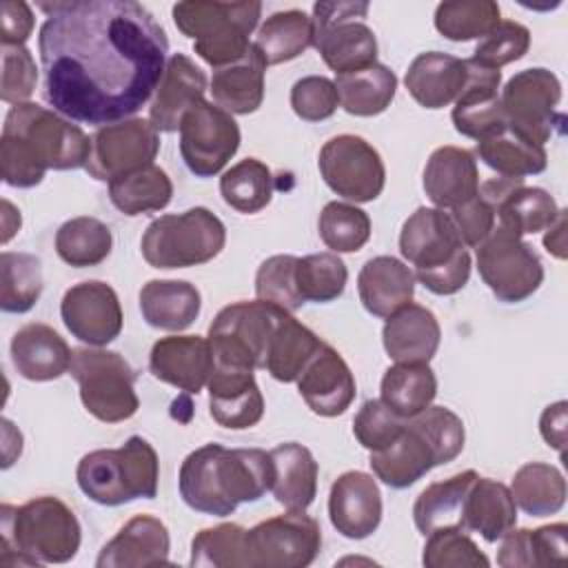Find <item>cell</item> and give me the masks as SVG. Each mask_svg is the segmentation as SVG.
I'll use <instances>...</instances> for the list:
<instances>
[{"instance_id": "cell-1", "label": "cell", "mask_w": 568, "mask_h": 568, "mask_svg": "<svg viewBox=\"0 0 568 568\" xmlns=\"http://www.w3.org/2000/svg\"><path fill=\"white\" fill-rule=\"evenodd\" d=\"M42 98L71 122L113 124L133 118L155 93L169 38L135 0L40 2Z\"/></svg>"}, {"instance_id": "cell-2", "label": "cell", "mask_w": 568, "mask_h": 568, "mask_svg": "<svg viewBox=\"0 0 568 568\" xmlns=\"http://www.w3.org/2000/svg\"><path fill=\"white\" fill-rule=\"evenodd\" d=\"M91 138L69 118L36 102L13 104L0 135V175L16 189L40 184L49 169H84Z\"/></svg>"}, {"instance_id": "cell-3", "label": "cell", "mask_w": 568, "mask_h": 568, "mask_svg": "<svg viewBox=\"0 0 568 568\" xmlns=\"http://www.w3.org/2000/svg\"><path fill=\"white\" fill-rule=\"evenodd\" d=\"M271 453L262 448H224L215 442L189 453L178 475L184 504L213 517H226L240 504L257 501L271 490Z\"/></svg>"}, {"instance_id": "cell-4", "label": "cell", "mask_w": 568, "mask_h": 568, "mask_svg": "<svg viewBox=\"0 0 568 568\" xmlns=\"http://www.w3.org/2000/svg\"><path fill=\"white\" fill-rule=\"evenodd\" d=\"M80 541V521L58 497L42 495L22 506H0L2 566L67 564L78 555Z\"/></svg>"}, {"instance_id": "cell-5", "label": "cell", "mask_w": 568, "mask_h": 568, "mask_svg": "<svg viewBox=\"0 0 568 568\" xmlns=\"http://www.w3.org/2000/svg\"><path fill=\"white\" fill-rule=\"evenodd\" d=\"M466 442L464 422L446 406H428L406 419L399 437L382 450H373V475L390 488H408L435 466L450 464Z\"/></svg>"}, {"instance_id": "cell-6", "label": "cell", "mask_w": 568, "mask_h": 568, "mask_svg": "<svg viewBox=\"0 0 568 568\" xmlns=\"http://www.w3.org/2000/svg\"><path fill=\"white\" fill-rule=\"evenodd\" d=\"M160 459L140 435H131L120 448L87 453L75 468L80 490L100 506H122L158 495Z\"/></svg>"}, {"instance_id": "cell-7", "label": "cell", "mask_w": 568, "mask_h": 568, "mask_svg": "<svg viewBox=\"0 0 568 568\" xmlns=\"http://www.w3.org/2000/svg\"><path fill=\"white\" fill-rule=\"evenodd\" d=\"M175 27L193 40V51L213 69L226 67L244 58L251 49V33L262 16L255 0L217 2L184 0L171 9Z\"/></svg>"}, {"instance_id": "cell-8", "label": "cell", "mask_w": 568, "mask_h": 568, "mask_svg": "<svg viewBox=\"0 0 568 568\" xmlns=\"http://www.w3.org/2000/svg\"><path fill=\"white\" fill-rule=\"evenodd\" d=\"M226 244L222 220L206 206L166 213L142 233V257L153 268H189L211 262Z\"/></svg>"}, {"instance_id": "cell-9", "label": "cell", "mask_w": 568, "mask_h": 568, "mask_svg": "<svg viewBox=\"0 0 568 568\" xmlns=\"http://www.w3.org/2000/svg\"><path fill=\"white\" fill-rule=\"evenodd\" d=\"M69 373L80 386L82 406L95 419L118 424L138 413V373L120 353L102 346L73 348Z\"/></svg>"}, {"instance_id": "cell-10", "label": "cell", "mask_w": 568, "mask_h": 568, "mask_svg": "<svg viewBox=\"0 0 568 568\" xmlns=\"http://www.w3.org/2000/svg\"><path fill=\"white\" fill-rule=\"evenodd\" d=\"M284 308L264 302H235L224 306L209 326L213 366L264 368L273 328Z\"/></svg>"}, {"instance_id": "cell-11", "label": "cell", "mask_w": 568, "mask_h": 568, "mask_svg": "<svg viewBox=\"0 0 568 568\" xmlns=\"http://www.w3.org/2000/svg\"><path fill=\"white\" fill-rule=\"evenodd\" d=\"M368 2L331 0L313 4V47L335 75L377 62L375 31L364 22Z\"/></svg>"}, {"instance_id": "cell-12", "label": "cell", "mask_w": 568, "mask_h": 568, "mask_svg": "<svg viewBox=\"0 0 568 568\" xmlns=\"http://www.w3.org/2000/svg\"><path fill=\"white\" fill-rule=\"evenodd\" d=\"M508 129L521 138L544 146L557 131L564 129V113H559L561 82L544 67L517 71L499 91Z\"/></svg>"}, {"instance_id": "cell-13", "label": "cell", "mask_w": 568, "mask_h": 568, "mask_svg": "<svg viewBox=\"0 0 568 568\" xmlns=\"http://www.w3.org/2000/svg\"><path fill=\"white\" fill-rule=\"evenodd\" d=\"M475 248L479 277L499 302H524L541 286L544 264L532 246L519 235L495 226Z\"/></svg>"}, {"instance_id": "cell-14", "label": "cell", "mask_w": 568, "mask_h": 568, "mask_svg": "<svg viewBox=\"0 0 568 568\" xmlns=\"http://www.w3.org/2000/svg\"><path fill=\"white\" fill-rule=\"evenodd\" d=\"M317 166L326 186L355 204L377 200L386 184L384 160L362 135L342 133L326 140L320 149Z\"/></svg>"}, {"instance_id": "cell-15", "label": "cell", "mask_w": 568, "mask_h": 568, "mask_svg": "<svg viewBox=\"0 0 568 568\" xmlns=\"http://www.w3.org/2000/svg\"><path fill=\"white\" fill-rule=\"evenodd\" d=\"M178 131L182 160L197 178L217 175L237 153L242 140L235 118L209 100L191 106Z\"/></svg>"}, {"instance_id": "cell-16", "label": "cell", "mask_w": 568, "mask_h": 568, "mask_svg": "<svg viewBox=\"0 0 568 568\" xmlns=\"http://www.w3.org/2000/svg\"><path fill=\"white\" fill-rule=\"evenodd\" d=\"M248 568H304L322 548L320 524L304 510H288L255 524L248 532Z\"/></svg>"}, {"instance_id": "cell-17", "label": "cell", "mask_w": 568, "mask_h": 568, "mask_svg": "<svg viewBox=\"0 0 568 568\" xmlns=\"http://www.w3.org/2000/svg\"><path fill=\"white\" fill-rule=\"evenodd\" d=\"M160 135L144 118H126L100 126L91 135V153L84 171L98 182H113L142 166L153 164Z\"/></svg>"}, {"instance_id": "cell-18", "label": "cell", "mask_w": 568, "mask_h": 568, "mask_svg": "<svg viewBox=\"0 0 568 568\" xmlns=\"http://www.w3.org/2000/svg\"><path fill=\"white\" fill-rule=\"evenodd\" d=\"M60 317L67 331L87 346L111 344L124 324L120 297L102 280H87L67 288L60 302Z\"/></svg>"}, {"instance_id": "cell-19", "label": "cell", "mask_w": 568, "mask_h": 568, "mask_svg": "<svg viewBox=\"0 0 568 568\" xmlns=\"http://www.w3.org/2000/svg\"><path fill=\"white\" fill-rule=\"evenodd\" d=\"M468 78L453 102V124L455 131L481 142L508 126L506 113L499 100V87H501V71L486 69L470 58L466 60Z\"/></svg>"}, {"instance_id": "cell-20", "label": "cell", "mask_w": 568, "mask_h": 568, "mask_svg": "<svg viewBox=\"0 0 568 568\" xmlns=\"http://www.w3.org/2000/svg\"><path fill=\"white\" fill-rule=\"evenodd\" d=\"M382 493L373 475L362 470L342 473L328 493V519L346 539H366L382 524Z\"/></svg>"}, {"instance_id": "cell-21", "label": "cell", "mask_w": 568, "mask_h": 568, "mask_svg": "<svg viewBox=\"0 0 568 568\" xmlns=\"http://www.w3.org/2000/svg\"><path fill=\"white\" fill-rule=\"evenodd\" d=\"M297 390L315 415L337 417L353 404L357 386L346 359L324 342L300 373Z\"/></svg>"}, {"instance_id": "cell-22", "label": "cell", "mask_w": 568, "mask_h": 568, "mask_svg": "<svg viewBox=\"0 0 568 568\" xmlns=\"http://www.w3.org/2000/svg\"><path fill=\"white\" fill-rule=\"evenodd\" d=\"M464 246L448 211L419 206L406 217L399 233L402 257L417 268H435L453 260Z\"/></svg>"}, {"instance_id": "cell-23", "label": "cell", "mask_w": 568, "mask_h": 568, "mask_svg": "<svg viewBox=\"0 0 568 568\" xmlns=\"http://www.w3.org/2000/svg\"><path fill=\"white\" fill-rule=\"evenodd\" d=\"M149 371L155 379L197 395L213 371L209 339L200 335L160 337L149 353Z\"/></svg>"}, {"instance_id": "cell-24", "label": "cell", "mask_w": 568, "mask_h": 568, "mask_svg": "<svg viewBox=\"0 0 568 568\" xmlns=\"http://www.w3.org/2000/svg\"><path fill=\"white\" fill-rule=\"evenodd\" d=\"M206 89L209 80L204 71L189 55L173 53L151 100L149 122L158 133L178 131L184 113L204 100Z\"/></svg>"}, {"instance_id": "cell-25", "label": "cell", "mask_w": 568, "mask_h": 568, "mask_svg": "<svg viewBox=\"0 0 568 568\" xmlns=\"http://www.w3.org/2000/svg\"><path fill=\"white\" fill-rule=\"evenodd\" d=\"M211 417L231 430L255 426L264 417V395L253 371L233 366H213L209 377Z\"/></svg>"}, {"instance_id": "cell-26", "label": "cell", "mask_w": 568, "mask_h": 568, "mask_svg": "<svg viewBox=\"0 0 568 568\" xmlns=\"http://www.w3.org/2000/svg\"><path fill=\"white\" fill-rule=\"evenodd\" d=\"M171 537L164 521L153 515L131 517L95 559L98 568H146L169 564Z\"/></svg>"}, {"instance_id": "cell-27", "label": "cell", "mask_w": 568, "mask_h": 568, "mask_svg": "<svg viewBox=\"0 0 568 568\" xmlns=\"http://www.w3.org/2000/svg\"><path fill=\"white\" fill-rule=\"evenodd\" d=\"M422 184L426 197L435 204V209L450 211L477 195V160L468 149L453 144L439 146L426 160Z\"/></svg>"}, {"instance_id": "cell-28", "label": "cell", "mask_w": 568, "mask_h": 568, "mask_svg": "<svg viewBox=\"0 0 568 568\" xmlns=\"http://www.w3.org/2000/svg\"><path fill=\"white\" fill-rule=\"evenodd\" d=\"M73 348L67 339L42 322L24 324L11 339V362L20 377L29 382H51L69 373Z\"/></svg>"}, {"instance_id": "cell-29", "label": "cell", "mask_w": 568, "mask_h": 568, "mask_svg": "<svg viewBox=\"0 0 568 568\" xmlns=\"http://www.w3.org/2000/svg\"><path fill=\"white\" fill-rule=\"evenodd\" d=\"M357 293L362 306L371 315L388 320L413 302L415 273L393 255H375L359 268Z\"/></svg>"}, {"instance_id": "cell-30", "label": "cell", "mask_w": 568, "mask_h": 568, "mask_svg": "<svg viewBox=\"0 0 568 568\" xmlns=\"http://www.w3.org/2000/svg\"><path fill=\"white\" fill-rule=\"evenodd\" d=\"M468 78L466 60L442 51L419 53L404 75L406 91L424 109H444L457 100Z\"/></svg>"}, {"instance_id": "cell-31", "label": "cell", "mask_w": 568, "mask_h": 568, "mask_svg": "<svg viewBox=\"0 0 568 568\" xmlns=\"http://www.w3.org/2000/svg\"><path fill=\"white\" fill-rule=\"evenodd\" d=\"M442 342L435 313L422 304H408L390 315L382 328V344L393 362L428 364Z\"/></svg>"}, {"instance_id": "cell-32", "label": "cell", "mask_w": 568, "mask_h": 568, "mask_svg": "<svg viewBox=\"0 0 568 568\" xmlns=\"http://www.w3.org/2000/svg\"><path fill=\"white\" fill-rule=\"evenodd\" d=\"M202 308V295L186 280H149L140 288L142 320L160 331L189 328Z\"/></svg>"}, {"instance_id": "cell-33", "label": "cell", "mask_w": 568, "mask_h": 568, "mask_svg": "<svg viewBox=\"0 0 568 568\" xmlns=\"http://www.w3.org/2000/svg\"><path fill=\"white\" fill-rule=\"evenodd\" d=\"M273 459L271 493L286 510H306L317 495L320 466L313 453L297 444L284 442L268 450Z\"/></svg>"}, {"instance_id": "cell-34", "label": "cell", "mask_w": 568, "mask_h": 568, "mask_svg": "<svg viewBox=\"0 0 568 568\" xmlns=\"http://www.w3.org/2000/svg\"><path fill=\"white\" fill-rule=\"evenodd\" d=\"M266 64L260 53L248 49L244 58L213 71L209 91L213 102L231 115H248L262 106Z\"/></svg>"}, {"instance_id": "cell-35", "label": "cell", "mask_w": 568, "mask_h": 568, "mask_svg": "<svg viewBox=\"0 0 568 568\" xmlns=\"http://www.w3.org/2000/svg\"><path fill=\"white\" fill-rule=\"evenodd\" d=\"M517 524V504L510 488L490 477H477L468 490L462 528L479 532L484 541H499Z\"/></svg>"}, {"instance_id": "cell-36", "label": "cell", "mask_w": 568, "mask_h": 568, "mask_svg": "<svg viewBox=\"0 0 568 568\" xmlns=\"http://www.w3.org/2000/svg\"><path fill=\"white\" fill-rule=\"evenodd\" d=\"M568 526L564 521L539 528H510L499 544L497 564L501 568H535L561 564L568 557Z\"/></svg>"}, {"instance_id": "cell-37", "label": "cell", "mask_w": 568, "mask_h": 568, "mask_svg": "<svg viewBox=\"0 0 568 568\" xmlns=\"http://www.w3.org/2000/svg\"><path fill=\"white\" fill-rule=\"evenodd\" d=\"M322 344L324 339H320L308 326L297 322L293 313L282 311L268 342L264 371L277 382H297L300 373Z\"/></svg>"}, {"instance_id": "cell-38", "label": "cell", "mask_w": 568, "mask_h": 568, "mask_svg": "<svg viewBox=\"0 0 568 568\" xmlns=\"http://www.w3.org/2000/svg\"><path fill=\"white\" fill-rule=\"evenodd\" d=\"M333 82L337 89L339 106L357 118H373L384 113L397 91V75L382 62L342 73Z\"/></svg>"}, {"instance_id": "cell-39", "label": "cell", "mask_w": 568, "mask_h": 568, "mask_svg": "<svg viewBox=\"0 0 568 568\" xmlns=\"http://www.w3.org/2000/svg\"><path fill=\"white\" fill-rule=\"evenodd\" d=\"M477 477L479 475L475 470H464L448 479L428 484L413 504V521L417 530L426 537L437 528H446V526L462 528L464 504Z\"/></svg>"}, {"instance_id": "cell-40", "label": "cell", "mask_w": 568, "mask_h": 568, "mask_svg": "<svg viewBox=\"0 0 568 568\" xmlns=\"http://www.w3.org/2000/svg\"><path fill=\"white\" fill-rule=\"evenodd\" d=\"M313 47V20L302 9L271 13L257 29L253 49L266 67L291 62Z\"/></svg>"}, {"instance_id": "cell-41", "label": "cell", "mask_w": 568, "mask_h": 568, "mask_svg": "<svg viewBox=\"0 0 568 568\" xmlns=\"http://www.w3.org/2000/svg\"><path fill=\"white\" fill-rule=\"evenodd\" d=\"M437 395V377L428 364L395 362L386 368L379 399L399 417L410 419L426 410Z\"/></svg>"}, {"instance_id": "cell-42", "label": "cell", "mask_w": 568, "mask_h": 568, "mask_svg": "<svg viewBox=\"0 0 568 568\" xmlns=\"http://www.w3.org/2000/svg\"><path fill=\"white\" fill-rule=\"evenodd\" d=\"M510 495L526 515L548 517L566 504L564 473L546 462H528L517 468L510 481Z\"/></svg>"}, {"instance_id": "cell-43", "label": "cell", "mask_w": 568, "mask_h": 568, "mask_svg": "<svg viewBox=\"0 0 568 568\" xmlns=\"http://www.w3.org/2000/svg\"><path fill=\"white\" fill-rule=\"evenodd\" d=\"M171 197L173 182L169 173L158 164L142 166L129 175L109 182L111 204L129 217L162 211L164 206H169Z\"/></svg>"}, {"instance_id": "cell-44", "label": "cell", "mask_w": 568, "mask_h": 568, "mask_svg": "<svg viewBox=\"0 0 568 568\" xmlns=\"http://www.w3.org/2000/svg\"><path fill=\"white\" fill-rule=\"evenodd\" d=\"M479 160L504 178H526L546 171L548 153L544 146L521 138L508 126L477 142Z\"/></svg>"}, {"instance_id": "cell-45", "label": "cell", "mask_w": 568, "mask_h": 568, "mask_svg": "<svg viewBox=\"0 0 568 568\" xmlns=\"http://www.w3.org/2000/svg\"><path fill=\"white\" fill-rule=\"evenodd\" d=\"M111 229L91 215L71 217L55 231V253L73 268L98 266L111 255Z\"/></svg>"}, {"instance_id": "cell-46", "label": "cell", "mask_w": 568, "mask_h": 568, "mask_svg": "<svg viewBox=\"0 0 568 568\" xmlns=\"http://www.w3.org/2000/svg\"><path fill=\"white\" fill-rule=\"evenodd\" d=\"M559 211L546 189L521 184L495 209V217L499 220L497 226L524 237L546 231L557 220Z\"/></svg>"}, {"instance_id": "cell-47", "label": "cell", "mask_w": 568, "mask_h": 568, "mask_svg": "<svg viewBox=\"0 0 568 568\" xmlns=\"http://www.w3.org/2000/svg\"><path fill=\"white\" fill-rule=\"evenodd\" d=\"M42 262L31 253L2 251L0 255V308L27 313L42 295Z\"/></svg>"}, {"instance_id": "cell-48", "label": "cell", "mask_w": 568, "mask_h": 568, "mask_svg": "<svg viewBox=\"0 0 568 568\" xmlns=\"http://www.w3.org/2000/svg\"><path fill=\"white\" fill-rule=\"evenodd\" d=\"M220 193L222 200L237 213H257L273 197L271 169L257 158L240 160L222 173Z\"/></svg>"}, {"instance_id": "cell-49", "label": "cell", "mask_w": 568, "mask_h": 568, "mask_svg": "<svg viewBox=\"0 0 568 568\" xmlns=\"http://www.w3.org/2000/svg\"><path fill=\"white\" fill-rule=\"evenodd\" d=\"M240 524H217L202 528L191 539L193 568H248V539Z\"/></svg>"}, {"instance_id": "cell-50", "label": "cell", "mask_w": 568, "mask_h": 568, "mask_svg": "<svg viewBox=\"0 0 568 568\" xmlns=\"http://www.w3.org/2000/svg\"><path fill=\"white\" fill-rule=\"evenodd\" d=\"M501 20V9L493 0H450L435 9V29L450 42L481 40Z\"/></svg>"}, {"instance_id": "cell-51", "label": "cell", "mask_w": 568, "mask_h": 568, "mask_svg": "<svg viewBox=\"0 0 568 568\" xmlns=\"http://www.w3.org/2000/svg\"><path fill=\"white\" fill-rule=\"evenodd\" d=\"M371 217L348 202H328L317 220V231L333 253H357L371 240Z\"/></svg>"}, {"instance_id": "cell-52", "label": "cell", "mask_w": 568, "mask_h": 568, "mask_svg": "<svg viewBox=\"0 0 568 568\" xmlns=\"http://www.w3.org/2000/svg\"><path fill=\"white\" fill-rule=\"evenodd\" d=\"M348 282V268L333 251L297 260V288L304 302L326 304L337 300Z\"/></svg>"}, {"instance_id": "cell-53", "label": "cell", "mask_w": 568, "mask_h": 568, "mask_svg": "<svg viewBox=\"0 0 568 568\" xmlns=\"http://www.w3.org/2000/svg\"><path fill=\"white\" fill-rule=\"evenodd\" d=\"M422 564L426 568H488V557L459 526L437 528L426 535Z\"/></svg>"}, {"instance_id": "cell-54", "label": "cell", "mask_w": 568, "mask_h": 568, "mask_svg": "<svg viewBox=\"0 0 568 568\" xmlns=\"http://www.w3.org/2000/svg\"><path fill=\"white\" fill-rule=\"evenodd\" d=\"M297 260L295 255H271L255 273V295L257 300L271 302L288 313L306 304L297 288Z\"/></svg>"}, {"instance_id": "cell-55", "label": "cell", "mask_w": 568, "mask_h": 568, "mask_svg": "<svg viewBox=\"0 0 568 568\" xmlns=\"http://www.w3.org/2000/svg\"><path fill=\"white\" fill-rule=\"evenodd\" d=\"M530 49V31L521 22L499 20L473 51V62L499 71L501 67L521 60Z\"/></svg>"}, {"instance_id": "cell-56", "label": "cell", "mask_w": 568, "mask_h": 568, "mask_svg": "<svg viewBox=\"0 0 568 568\" xmlns=\"http://www.w3.org/2000/svg\"><path fill=\"white\" fill-rule=\"evenodd\" d=\"M404 426L406 419L393 413L382 399H368L359 406L353 419V435L368 453H373L393 444Z\"/></svg>"}, {"instance_id": "cell-57", "label": "cell", "mask_w": 568, "mask_h": 568, "mask_svg": "<svg viewBox=\"0 0 568 568\" xmlns=\"http://www.w3.org/2000/svg\"><path fill=\"white\" fill-rule=\"evenodd\" d=\"M38 84V69L24 44H2V82L0 98L7 104L29 102Z\"/></svg>"}, {"instance_id": "cell-58", "label": "cell", "mask_w": 568, "mask_h": 568, "mask_svg": "<svg viewBox=\"0 0 568 568\" xmlns=\"http://www.w3.org/2000/svg\"><path fill=\"white\" fill-rule=\"evenodd\" d=\"M339 106L335 82L324 75H304L291 87V109L306 122L328 120Z\"/></svg>"}, {"instance_id": "cell-59", "label": "cell", "mask_w": 568, "mask_h": 568, "mask_svg": "<svg viewBox=\"0 0 568 568\" xmlns=\"http://www.w3.org/2000/svg\"><path fill=\"white\" fill-rule=\"evenodd\" d=\"M448 215H450L464 246H473V248L479 246L490 235V231L495 229V220H497L493 206L479 195V191L468 202L450 209Z\"/></svg>"}, {"instance_id": "cell-60", "label": "cell", "mask_w": 568, "mask_h": 568, "mask_svg": "<svg viewBox=\"0 0 568 568\" xmlns=\"http://www.w3.org/2000/svg\"><path fill=\"white\" fill-rule=\"evenodd\" d=\"M470 268H473L470 253H468V248H462L453 260H448L442 266L417 268L415 280L419 284H424V288L435 295H455L457 291H462L468 284Z\"/></svg>"}, {"instance_id": "cell-61", "label": "cell", "mask_w": 568, "mask_h": 568, "mask_svg": "<svg viewBox=\"0 0 568 568\" xmlns=\"http://www.w3.org/2000/svg\"><path fill=\"white\" fill-rule=\"evenodd\" d=\"M33 31V11L22 0L2 2V44H24Z\"/></svg>"}, {"instance_id": "cell-62", "label": "cell", "mask_w": 568, "mask_h": 568, "mask_svg": "<svg viewBox=\"0 0 568 568\" xmlns=\"http://www.w3.org/2000/svg\"><path fill=\"white\" fill-rule=\"evenodd\" d=\"M566 408L568 404L564 399L550 404L544 408L539 417V433L548 446H552L561 457L566 448Z\"/></svg>"}, {"instance_id": "cell-63", "label": "cell", "mask_w": 568, "mask_h": 568, "mask_svg": "<svg viewBox=\"0 0 568 568\" xmlns=\"http://www.w3.org/2000/svg\"><path fill=\"white\" fill-rule=\"evenodd\" d=\"M544 246L557 260H566V211L561 209L557 220L546 229Z\"/></svg>"}, {"instance_id": "cell-64", "label": "cell", "mask_w": 568, "mask_h": 568, "mask_svg": "<svg viewBox=\"0 0 568 568\" xmlns=\"http://www.w3.org/2000/svg\"><path fill=\"white\" fill-rule=\"evenodd\" d=\"M20 224H22L20 211L9 200H2V244H7L16 235Z\"/></svg>"}]
</instances>
